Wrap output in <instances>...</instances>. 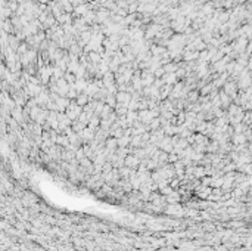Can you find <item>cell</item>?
<instances>
[{
  "instance_id": "obj_1",
  "label": "cell",
  "mask_w": 252,
  "mask_h": 251,
  "mask_svg": "<svg viewBox=\"0 0 252 251\" xmlns=\"http://www.w3.org/2000/svg\"><path fill=\"white\" fill-rule=\"evenodd\" d=\"M78 114H81V108H80V105L71 103V105L68 106V117H69V118H75Z\"/></svg>"
},
{
  "instance_id": "obj_2",
  "label": "cell",
  "mask_w": 252,
  "mask_h": 251,
  "mask_svg": "<svg viewBox=\"0 0 252 251\" xmlns=\"http://www.w3.org/2000/svg\"><path fill=\"white\" fill-rule=\"evenodd\" d=\"M156 115V112H151V111H143V112H140V115H139V118L142 120V121H151L152 118Z\"/></svg>"
},
{
  "instance_id": "obj_3",
  "label": "cell",
  "mask_w": 252,
  "mask_h": 251,
  "mask_svg": "<svg viewBox=\"0 0 252 251\" xmlns=\"http://www.w3.org/2000/svg\"><path fill=\"white\" fill-rule=\"evenodd\" d=\"M137 163H139V160H137L136 157H131V158L128 157V158H127V163H126V164L128 166V167H130V166H136Z\"/></svg>"
},
{
  "instance_id": "obj_4",
  "label": "cell",
  "mask_w": 252,
  "mask_h": 251,
  "mask_svg": "<svg viewBox=\"0 0 252 251\" xmlns=\"http://www.w3.org/2000/svg\"><path fill=\"white\" fill-rule=\"evenodd\" d=\"M86 100H87L86 96H80V99H78V105H84V103H86Z\"/></svg>"
}]
</instances>
